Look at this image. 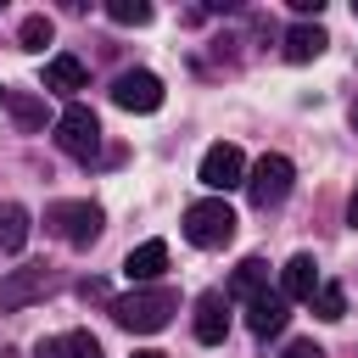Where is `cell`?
<instances>
[{
    "instance_id": "1",
    "label": "cell",
    "mask_w": 358,
    "mask_h": 358,
    "mask_svg": "<svg viewBox=\"0 0 358 358\" xmlns=\"http://www.w3.org/2000/svg\"><path fill=\"white\" fill-rule=\"evenodd\" d=\"M106 308H112V319H117L123 330L151 336V330H162V324L179 313V291H173V285H134L129 296H112Z\"/></svg>"
},
{
    "instance_id": "2",
    "label": "cell",
    "mask_w": 358,
    "mask_h": 358,
    "mask_svg": "<svg viewBox=\"0 0 358 358\" xmlns=\"http://www.w3.org/2000/svg\"><path fill=\"white\" fill-rule=\"evenodd\" d=\"M185 241L201 246V252H218L235 241V213L224 196H207V201H190L185 207Z\"/></svg>"
},
{
    "instance_id": "3",
    "label": "cell",
    "mask_w": 358,
    "mask_h": 358,
    "mask_svg": "<svg viewBox=\"0 0 358 358\" xmlns=\"http://www.w3.org/2000/svg\"><path fill=\"white\" fill-rule=\"evenodd\" d=\"M101 224H106V218H101L95 201H50V207H45V229L62 235V241L78 246V252L101 241Z\"/></svg>"
},
{
    "instance_id": "4",
    "label": "cell",
    "mask_w": 358,
    "mask_h": 358,
    "mask_svg": "<svg viewBox=\"0 0 358 358\" xmlns=\"http://www.w3.org/2000/svg\"><path fill=\"white\" fill-rule=\"evenodd\" d=\"M291 179H296V168H291V157H280V151H263L252 168H246V196H252V207H280L285 196H291Z\"/></svg>"
},
{
    "instance_id": "5",
    "label": "cell",
    "mask_w": 358,
    "mask_h": 358,
    "mask_svg": "<svg viewBox=\"0 0 358 358\" xmlns=\"http://www.w3.org/2000/svg\"><path fill=\"white\" fill-rule=\"evenodd\" d=\"M56 145H62L67 157L90 162V157L101 151V117H95L90 106H67V112L56 117Z\"/></svg>"
},
{
    "instance_id": "6",
    "label": "cell",
    "mask_w": 358,
    "mask_h": 358,
    "mask_svg": "<svg viewBox=\"0 0 358 358\" xmlns=\"http://www.w3.org/2000/svg\"><path fill=\"white\" fill-rule=\"evenodd\" d=\"M112 101H117L123 112H157V106H162V78H157L151 67H129V73L112 78Z\"/></svg>"
},
{
    "instance_id": "7",
    "label": "cell",
    "mask_w": 358,
    "mask_h": 358,
    "mask_svg": "<svg viewBox=\"0 0 358 358\" xmlns=\"http://www.w3.org/2000/svg\"><path fill=\"white\" fill-rule=\"evenodd\" d=\"M50 285H56V274H50L45 263L11 268V274L0 280V313H17V308H28V302H39V296H45Z\"/></svg>"
},
{
    "instance_id": "8",
    "label": "cell",
    "mask_w": 358,
    "mask_h": 358,
    "mask_svg": "<svg viewBox=\"0 0 358 358\" xmlns=\"http://www.w3.org/2000/svg\"><path fill=\"white\" fill-rule=\"evenodd\" d=\"M201 185H207V190H235V185H246V157H241V145H207V151H201Z\"/></svg>"
},
{
    "instance_id": "9",
    "label": "cell",
    "mask_w": 358,
    "mask_h": 358,
    "mask_svg": "<svg viewBox=\"0 0 358 358\" xmlns=\"http://www.w3.org/2000/svg\"><path fill=\"white\" fill-rule=\"evenodd\" d=\"M224 336H229V296L224 291H201L196 296V341L218 347Z\"/></svg>"
},
{
    "instance_id": "10",
    "label": "cell",
    "mask_w": 358,
    "mask_h": 358,
    "mask_svg": "<svg viewBox=\"0 0 358 358\" xmlns=\"http://www.w3.org/2000/svg\"><path fill=\"white\" fill-rule=\"evenodd\" d=\"M285 319H291V302H285L280 291H263V296L246 302V330H252V336H280Z\"/></svg>"
},
{
    "instance_id": "11",
    "label": "cell",
    "mask_w": 358,
    "mask_h": 358,
    "mask_svg": "<svg viewBox=\"0 0 358 358\" xmlns=\"http://www.w3.org/2000/svg\"><path fill=\"white\" fill-rule=\"evenodd\" d=\"M313 291H319V268H313L308 252H296V257L280 268V296H285V302H308Z\"/></svg>"
},
{
    "instance_id": "12",
    "label": "cell",
    "mask_w": 358,
    "mask_h": 358,
    "mask_svg": "<svg viewBox=\"0 0 358 358\" xmlns=\"http://www.w3.org/2000/svg\"><path fill=\"white\" fill-rule=\"evenodd\" d=\"M168 268V241H140L129 257H123V274L134 280V285H145V280H157Z\"/></svg>"
},
{
    "instance_id": "13",
    "label": "cell",
    "mask_w": 358,
    "mask_h": 358,
    "mask_svg": "<svg viewBox=\"0 0 358 358\" xmlns=\"http://www.w3.org/2000/svg\"><path fill=\"white\" fill-rule=\"evenodd\" d=\"M324 45H330V34L319 28V22H296L291 34H285V62H313V56H324Z\"/></svg>"
},
{
    "instance_id": "14",
    "label": "cell",
    "mask_w": 358,
    "mask_h": 358,
    "mask_svg": "<svg viewBox=\"0 0 358 358\" xmlns=\"http://www.w3.org/2000/svg\"><path fill=\"white\" fill-rule=\"evenodd\" d=\"M28 207L22 201H0V252H22L28 246Z\"/></svg>"
},
{
    "instance_id": "15",
    "label": "cell",
    "mask_w": 358,
    "mask_h": 358,
    "mask_svg": "<svg viewBox=\"0 0 358 358\" xmlns=\"http://www.w3.org/2000/svg\"><path fill=\"white\" fill-rule=\"evenodd\" d=\"M45 90H56V95L84 90V62H78V56H50V62H45Z\"/></svg>"
},
{
    "instance_id": "16",
    "label": "cell",
    "mask_w": 358,
    "mask_h": 358,
    "mask_svg": "<svg viewBox=\"0 0 358 358\" xmlns=\"http://www.w3.org/2000/svg\"><path fill=\"white\" fill-rule=\"evenodd\" d=\"M263 291H268V263H263V257H246V263L235 268V280H229L224 296H246V302H252V296H263Z\"/></svg>"
},
{
    "instance_id": "17",
    "label": "cell",
    "mask_w": 358,
    "mask_h": 358,
    "mask_svg": "<svg viewBox=\"0 0 358 358\" xmlns=\"http://www.w3.org/2000/svg\"><path fill=\"white\" fill-rule=\"evenodd\" d=\"M6 112L17 117V129H39V123H45V101L28 95V90H11V95H6Z\"/></svg>"
},
{
    "instance_id": "18",
    "label": "cell",
    "mask_w": 358,
    "mask_h": 358,
    "mask_svg": "<svg viewBox=\"0 0 358 358\" xmlns=\"http://www.w3.org/2000/svg\"><path fill=\"white\" fill-rule=\"evenodd\" d=\"M50 34H56V22H50L45 11H34V17H22V28H17V39H22V50H34V56H39L45 45H50Z\"/></svg>"
},
{
    "instance_id": "19",
    "label": "cell",
    "mask_w": 358,
    "mask_h": 358,
    "mask_svg": "<svg viewBox=\"0 0 358 358\" xmlns=\"http://www.w3.org/2000/svg\"><path fill=\"white\" fill-rule=\"evenodd\" d=\"M308 308H313L324 324H336V319L347 313V291H341V285H319V291L308 296Z\"/></svg>"
},
{
    "instance_id": "20",
    "label": "cell",
    "mask_w": 358,
    "mask_h": 358,
    "mask_svg": "<svg viewBox=\"0 0 358 358\" xmlns=\"http://www.w3.org/2000/svg\"><path fill=\"white\" fill-rule=\"evenodd\" d=\"M56 358H101V341L90 330H67V336H56Z\"/></svg>"
},
{
    "instance_id": "21",
    "label": "cell",
    "mask_w": 358,
    "mask_h": 358,
    "mask_svg": "<svg viewBox=\"0 0 358 358\" xmlns=\"http://www.w3.org/2000/svg\"><path fill=\"white\" fill-rule=\"evenodd\" d=\"M106 17H112V22H123V28H140V22H151V6H145V0H112V6H106Z\"/></svg>"
},
{
    "instance_id": "22",
    "label": "cell",
    "mask_w": 358,
    "mask_h": 358,
    "mask_svg": "<svg viewBox=\"0 0 358 358\" xmlns=\"http://www.w3.org/2000/svg\"><path fill=\"white\" fill-rule=\"evenodd\" d=\"M280 358H324V352H319V347H313V341H291V347H285V352H280Z\"/></svg>"
},
{
    "instance_id": "23",
    "label": "cell",
    "mask_w": 358,
    "mask_h": 358,
    "mask_svg": "<svg viewBox=\"0 0 358 358\" xmlns=\"http://www.w3.org/2000/svg\"><path fill=\"white\" fill-rule=\"evenodd\" d=\"M78 296H84V302H101V296H106V285H101V280H84V285H78Z\"/></svg>"
},
{
    "instance_id": "24",
    "label": "cell",
    "mask_w": 358,
    "mask_h": 358,
    "mask_svg": "<svg viewBox=\"0 0 358 358\" xmlns=\"http://www.w3.org/2000/svg\"><path fill=\"white\" fill-rule=\"evenodd\" d=\"M34 358H56V336H50V341H39V347H34Z\"/></svg>"
},
{
    "instance_id": "25",
    "label": "cell",
    "mask_w": 358,
    "mask_h": 358,
    "mask_svg": "<svg viewBox=\"0 0 358 358\" xmlns=\"http://www.w3.org/2000/svg\"><path fill=\"white\" fill-rule=\"evenodd\" d=\"M347 224H358V185H352V201H347Z\"/></svg>"
},
{
    "instance_id": "26",
    "label": "cell",
    "mask_w": 358,
    "mask_h": 358,
    "mask_svg": "<svg viewBox=\"0 0 358 358\" xmlns=\"http://www.w3.org/2000/svg\"><path fill=\"white\" fill-rule=\"evenodd\" d=\"M134 358H168V352H134Z\"/></svg>"
},
{
    "instance_id": "27",
    "label": "cell",
    "mask_w": 358,
    "mask_h": 358,
    "mask_svg": "<svg viewBox=\"0 0 358 358\" xmlns=\"http://www.w3.org/2000/svg\"><path fill=\"white\" fill-rule=\"evenodd\" d=\"M0 358H17V352H11V347H0Z\"/></svg>"
},
{
    "instance_id": "28",
    "label": "cell",
    "mask_w": 358,
    "mask_h": 358,
    "mask_svg": "<svg viewBox=\"0 0 358 358\" xmlns=\"http://www.w3.org/2000/svg\"><path fill=\"white\" fill-rule=\"evenodd\" d=\"M352 129H358V101H352Z\"/></svg>"
},
{
    "instance_id": "29",
    "label": "cell",
    "mask_w": 358,
    "mask_h": 358,
    "mask_svg": "<svg viewBox=\"0 0 358 358\" xmlns=\"http://www.w3.org/2000/svg\"><path fill=\"white\" fill-rule=\"evenodd\" d=\"M352 17H358V0H352Z\"/></svg>"
},
{
    "instance_id": "30",
    "label": "cell",
    "mask_w": 358,
    "mask_h": 358,
    "mask_svg": "<svg viewBox=\"0 0 358 358\" xmlns=\"http://www.w3.org/2000/svg\"><path fill=\"white\" fill-rule=\"evenodd\" d=\"M0 106H6V90H0Z\"/></svg>"
}]
</instances>
